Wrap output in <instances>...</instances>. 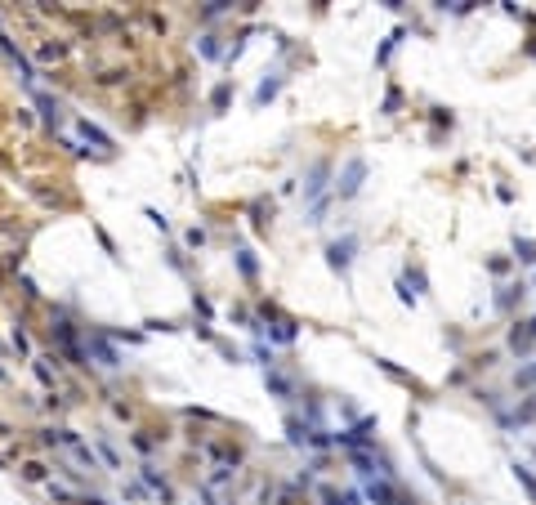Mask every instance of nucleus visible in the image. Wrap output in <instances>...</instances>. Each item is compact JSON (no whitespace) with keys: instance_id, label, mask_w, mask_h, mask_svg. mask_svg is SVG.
<instances>
[{"instance_id":"1","label":"nucleus","mask_w":536,"mask_h":505,"mask_svg":"<svg viewBox=\"0 0 536 505\" xmlns=\"http://www.w3.org/2000/svg\"><path fill=\"white\" fill-rule=\"evenodd\" d=\"M354 250H358V242H354V237H340V242H331L327 246V255H331V269H349V264H354Z\"/></svg>"},{"instance_id":"2","label":"nucleus","mask_w":536,"mask_h":505,"mask_svg":"<svg viewBox=\"0 0 536 505\" xmlns=\"http://www.w3.org/2000/svg\"><path fill=\"white\" fill-rule=\"evenodd\" d=\"M362 175H366V166L362 161H349V170H344V179L335 188H340V197H354V192L362 188Z\"/></svg>"},{"instance_id":"3","label":"nucleus","mask_w":536,"mask_h":505,"mask_svg":"<svg viewBox=\"0 0 536 505\" xmlns=\"http://www.w3.org/2000/svg\"><path fill=\"white\" fill-rule=\"evenodd\" d=\"M532 340H536V318L528 322V327H523V331H514V349H528Z\"/></svg>"},{"instance_id":"4","label":"nucleus","mask_w":536,"mask_h":505,"mask_svg":"<svg viewBox=\"0 0 536 505\" xmlns=\"http://www.w3.org/2000/svg\"><path fill=\"white\" fill-rule=\"evenodd\" d=\"M514 479H518V483H523V487H528V492H532V501H536V479H532V474H528L523 465H514Z\"/></svg>"},{"instance_id":"5","label":"nucleus","mask_w":536,"mask_h":505,"mask_svg":"<svg viewBox=\"0 0 536 505\" xmlns=\"http://www.w3.org/2000/svg\"><path fill=\"white\" fill-rule=\"evenodd\" d=\"M327 505H354V492H322Z\"/></svg>"},{"instance_id":"6","label":"nucleus","mask_w":536,"mask_h":505,"mask_svg":"<svg viewBox=\"0 0 536 505\" xmlns=\"http://www.w3.org/2000/svg\"><path fill=\"white\" fill-rule=\"evenodd\" d=\"M371 501H385V505H393V492L385 483H371Z\"/></svg>"},{"instance_id":"7","label":"nucleus","mask_w":536,"mask_h":505,"mask_svg":"<svg viewBox=\"0 0 536 505\" xmlns=\"http://www.w3.org/2000/svg\"><path fill=\"white\" fill-rule=\"evenodd\" d=\"M518 385H536V362H532V367H523V371H518Z\"/></svg>"}]
</instances>
